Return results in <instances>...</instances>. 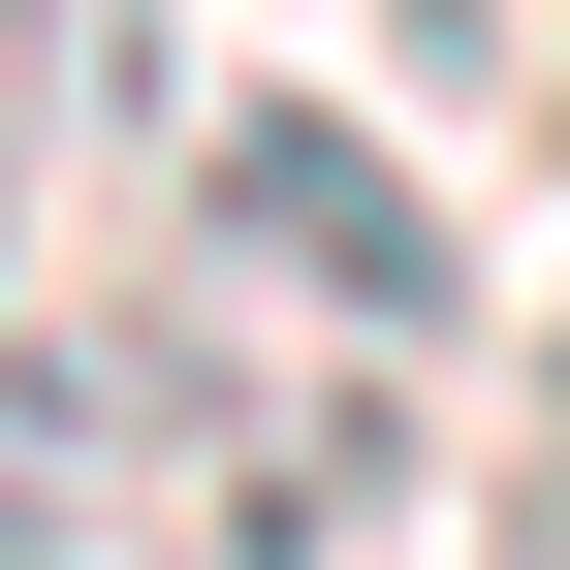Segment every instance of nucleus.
I'll return each instance as SVG.
<instances>
[{"instance_id": "nucleus-2", "label": "nucleus", "mask_w": 570, "mask_h": 570, "mask_svg": "<svg viewBox=\"0 0 570 570\" xmlns=\"http://www.w3.org/2000/svg\"><path fill=\"white\" fill-rule=\"evenodd\" d=\"M32 96H63V127H127V96H159V0H32Z\"/></svg>"}, {"instance_id": "nucleus-1", "label": "nucleus", "mask_w": 570, "mask_h": 570, "mask_svg": "<svg viewBox=\"0 0 570 570\" xmlns=\"http://www.w3.org/2000/svg\"><path fill=\"white\" fill-rule=\"evenodd\" d=\"M190 223H223V285H254V317H317V348H444V317H475L444 190H412L348 96H254L223 159H190Z\"/></svg>"}, {"instance_id": "nucleus-3", "label": "nucleus", "mask_w": 570, "mask_h": 570, "mask_svg": "<svg viewBox=\"0 0 570 570\" xmlns=\"http://www.w3.org/2000/svg\"><path fill=\"white\" fill-rule=\"evenodd\" d=\"M0 570H63V539H32V508H0Z\"/></svg>"}]
</instances>
